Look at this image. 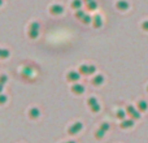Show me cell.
Returning a JSON list of instances; mask_svg holds the SVG:
<instances>
[{
  "instance_id": "29",
  "label": "cell",
  "mask_w": 148,
  "mask_h": 143,
  "mask_svg": "<svg viewBox=\"0 0 148 143\" xmlns=\"http://www.w3.org/2000/svg\"><path fill=\"white\" fill-rule=\"evenodd\" d=\"M3 4V0H0V5H1Z\"/></svg>"
},
{
  "instance_id": "22",
  "label": "cell",
  "mask_w": 148,
  "mask_h": 143,
  "mask_svg": "<svg viewBox=\"0 0 148 143\" xmlns=\"http://www.w3.org/2000/svg\"><path fill=\"white\" fill-rule=\"evenodd\" d=\"M109 128H110V126H109V124H108V122H103L101 125H100V129H101L103 131H108V130H109Z\"/></svg>"
},
{
  "instance_id": "17",
  "label": "cell",
  "mask_w": 148,
  "mask_h": 143,
  "mask_svg": "<svg viewBox=\"0 0 148 143\" xmlns=\"http://www.w3.org/2000/svg\"><path fill=\"white\" fill-rule=\"evenodd\" d=\"M97 8V3L95 1V0H92V1L87 3V9L88 10H95Z\"/></svg>"
},
{
  "instance_id": "13",
  "label": "cell",
  "mask_w": 148,
  "mask_h": 143,
  "mask_svg": "<svg viewBox=\"0 0 148 143\" xmlns=\"http://www.w3.org/2000/svg\"><path fill=\"white\" fill-rule=\"evenodd\" d=\"M147 107H148V104H147L146 100H139L138 102V111L139 112H144V111H147Z\"/></svg>"
},
{
  "instance_id": "21",
  "label": "cell",
  "mask_w": 148,
  "mask_h": 143,
  "mask_svg": "<svg viewBox=\"0 0 148 143\" xmlns=\"http://www.w3.org/2000/svg\"><path fill=\"white\" fill-rule=\"evenodd\" d=\"M75 17H77V18H79V20H82V18L84 17V12H83L82 9H78V10L75 12Z\"/></svg>"
},
{
  "instance_id": "27",
  "label": "cell",
  "mask_w": 148,
  "mask_h": 143,
  "mask_svg": "<svg viewBox=\"0 0 148 143\" xmlns=\"http://www.w3.org/2000/svg\"><path fill=\"white\" fill-rule=\"evenodd\" d=\"M65 143H75L74 141H70V142H65Z\"/></svg>"
},
{
  "instance_id": "18",
  "label": "cell",
  "mask_w": 148,
  "mask_h": 143,
  "mask_svg": "<svg viewBox=\"0 0 148 143\" xmlns=\"http://www.w3.org/2000/svg\"><path fill=\"white\" fill-rule=\"evenodd\" d=\"M81 21H82V22L84 23V25H88V23H90V22H91V21H92V17H91V16H88V14H84V17L82 18Z\"/></svg>"
},
{
  "instance_id": "7",
  "label": "cell",
  "mask_w": 148,
  "mask_h": 143,
  "mask_svg": "<svg viewBox=\"0 0 148 143\" xmlns=\"http://www.w3.org/2000/svg\"><path fill=\"white\" fill-rule=\"evenodd\" d=\"M79 78H81V74H79V72L72 70V72H69V73L66 74V79L69 82H77Z\"/></svg>"
},
{
  "instance_id": "1",
  "label": "cell",
  "mask_w": 148,
  "mask_h": 143,
  "mask_svg": "<svg viewBox=\"0 0 148 143\" xmlns=\"http://www.w3.org/2000/svg\"><path fill=\"white\" fill-rule=\"evenodd\" d=\"M29 28H30L29 29V36L31 39H36L39 35V28H40V25L38 22H31Z\"/></svg>"
},
{
  "instance_id": "6",
  "label": "cell",
  "mask_w": 148,
  "mask_h": 143,
  "mask_svg": "<svg viewBox=\"0 0 148 143\" xmlns=\"http://www.w3.org/2000/svg\"><path fill=\"white\" fill-rule=\"evenodd\" d=\"M82 128H83L82 122H75V124H73V125L70 126L69 129H68V133H69L70 135H74V134H77L78 131H81Z\"/></svg>"
},
{
  "instance_id": "20",
  "label": "cell",
  "mask_w": 148,
  "mask_h": 143,
  "mask_svg": "<svg viewBox=\"0 0 148 143\" xmlns=\"http://www.w3.org/2000/svg\"><path fill=\"white\" fill-rule=\"evenodd\" d=\"M104 134H105V131H103L101 129H99V130L95 133V138H96V139H101L103 137H104Z\"/></svg>"
},
{
  "instance_id": "5",
  "label": "cell",
  "mask_w": 148,
  "mask_h": 143,
  "mask_svg": "<svg viewBox=\"0 0 148 143\" xmlns=\"http://www.w3.org/2000/svg\"><path fill=\"white\" fill-rule=\"evenodd\" d=\"M49 12H51V14H53V16H59L64 12V7L60 4H53V5H51V8H49Z\"/></svg>"
},
{
  "instance_id": "30",
  "label": "cell",
  "mask_w": 148,
  "mask_h": 143,
  "mask_svg": "<svg viewBox=\"0 0 148 143\" xmlns=\"http://www.w3.org/2000/svg\"><path fill=\"white\" fill-rule=\"evenodd\" d=\"M147 91H148V86H147Z\"/></svg>"
},
{
  "instance_id": "16",
  "label": "cell",
  "mask_w": 148,
  "mask_h": 143,
  "mask_svg": "<svg viewBox=\"0 0 148 143\" xmlns=\"http://www.w3.org/2000/svg\"><path fill=\"white\" fill-rule=\"evenodd\" d=\"M82 7V0H73L72 1V8H74V9H81Z\"/></svg>"
},
{
  "instance_id": "25",
  "label": "cell",
  "mask_w": 148,
  "mask_h": 143,
  "mask_svg": "<svg viewBox=\"0 0 148 143\" xmlns=\"http://www.w3.org/2000/svg\"><path fill=\"white\" fill-rule=\"evenodd\" d=\"M142 29H143V30H146V31H148V21H144V22L142 23Z\"/></svg>"
},
{
  "instance_id": "12",
  "label": "cell",
  "mask_w": 148,
  "mask_h": 143,
  "mask_svg": "<svg viewBox=\"0 0 148 143\" xmlns=\"http://www.w3.org/2000/svg\"><path fill=\"white\" fill-rule=\"evenodd\" d=\"M120 126H121V129L131 128V126H134V120H123V121H121Z\"/></svg>"
},
{
  "instance_id": "3",
  "label": "cell",
  "mask_w": 148,
  "mask_h": 143,
  "mask_svg": "<svg viewBox=\"0 0 148 143\" xmlns=\"http://www.w3.org/2000/svg\"><path fill=\"white\" fill-rule=\"evenodd\" d=\"M95 72H96V68L94 65H81L79 67V74H83V76H90Z\"/></svg>"
},
{
  "instance_id": "19",
  "label": "cell",
  "mask_w": 148,
  "mask_h": 143,
  "mask_svg": "<svg viewBox=\"0 0 148 143\" xmlns=\"http://www.w3.org/2000/svg\"><path fill=\"white\" fill-rule=\"evenodd\" d=\"M125 115H126V112H125V111H122V109H118L117 111V115H116V116H117V118H120V120H125Z\"/></svg>"
},
{
  "instance_id": "11",
  "label": "cell",
  "mask_w": 148,
  "mask_h": 143,
  "mask_svg": "<svg viewBox=\"0 0 148 143\" xmlns=\"http://www.w3.org/2000/svg\"><path fill=\"white\" fill-rule=\"evenodd\" d=\"M39 115H40V111H39L38 108H31V109L29 111V117L33 118V120L38 118V117H39Z\"/></svg>"
},
{
  "instance_id": "28",
  "label": "cell",
  "mask_w": 148,
  "mask_h": 143,
  "mask_svg": "<svg viewBox=\"0 0 148 143\" xmlns=\"http://www.w3.org/2000/svg\"><path fill=\"white\" fill-rule=\"evenodd\" d=\"M84 1H86V3H90V1H92V0H84Z\"/></svg>"
},
{
  "instance_id": "24",
  "label": "cell",
  "mask_w": 148,
  "mask_h": 143,
  "mask_svg": "<svg viewBox=\"0 0 148 143\" xmlns=\"http://www.w3.org/2000/svg\"><path fill=\"white\" fill-rule=\"evenodd\" d=\"M5 102H7V96L0 94V104H5Z\"/></svg>"
},
{
  "instance_id": "23",
  "label": "cell",
  "mask_w": 148,
  "mask_h": 143,
  "mask_svg": "<svg viewBox=\"0 0 148 143\" xmlns=\"http://www.w3.org/2000/svg\"><path fill=\"white\" fill-rule=\"evenodd\" d=\"M7 81H8V77L5 76V74H1V76H0V85H3V86H4V83Z\"/></svg>"
},
{
  "instance_id": "2",
  "label": "cell",
  "mask_w": 148,
  "mask_h": 143,
  "mask_svg": "<svg viewBox=\"0 0 148 143\" xmlns=\"http://www.w3.org/2000/svg\"><path fill=\"white\" fill-rule=\"evenodd\" d=\"M87 104H88V107L91 108V111L94 113H97V112H100V105H99V103H97V99L96 98H88L87 99Z\"/></svg>"
},
{
  "instance_id": "9",
  "label": "cell",
  "mask_w": 148,
  "mask_h": 143,
  "mask_svg": "<svg viewBox=\"0 0 148 143\" xmlns=\"http://www.w3.org/2000/svg\"><path fill=\"white\" fill-rule=\"evenodd\" d=\"M92 25H94V28H96V29L101 28V25H103L101 17H100V16H94V17H92Z\"/></svg>"
},
{
  "instance_id": "4",
  "label": "cell",
  "mask_w": 148,
  "mask_h": 143,
  "mask_svg": "<svg viewBox=\"0 0 148 143\" xmlns=\"http://www.w3.org/2000/svg\"><path fill=\"white\" fill-rule=\"evenodd\" d=\"M126 112L131 116V120H138V118H140V112L136 111L133 105H127V107H126Z\"/></svg>"
},
{
  "instance_id": "26",
  "label": "cell",
  "mask_w": 148,
  "mask_h": 143,
  "mask_svg": "<svg viewBox=\"0 0 148 143\" xmlns=\"http://www.w3.org/2000/svg\"><path fill=\"white\" fill-rule=\"evenodd\" d=\"M1 91H3V85H0V94H1Z\"/></svg>"
},
{
  "instance_id": "10",
  "label": "cell",
  "mask_w": 148,
  "mask_h": 143,
  "mask_svg": "<svg viewBox=\"0 0 148 143\" xmlns=\"http://www.w3.org/2000/svg\"><path fill=\"white\" fill-rule=\"evenodd\" d=\"M116 7L121 10H126L129 8V3L126 1V0H118V1L116 3Z\"/></svg>"
},
{
  "instance_id": "14",
  "label": "cell",
  "mask_w": 148,
  "mask_h": 143,
  "mask_svg": "<svg viewBox=\"0 0 148 143\" xmlns=\"http://www.w3.org/2000/svg\"><path fill=\"white\" fill-rule=\"evenodd\" d=\"M103 82H104V77L100 76V74L92 78V85H95V86H99V85H101Z\"/></svg>"
},
{
  "instance_id": "15",
  "label": "cell",
  "mask_w": 148,
  "mask_h": 143,
  "mask_svg": "<svg viewBox=\"0 0 148 143\" xmlns=\"http://www.w3.org/2000/svg\"><path fill=\"white\" fill-rule=\"evenodd\" d=\"M9 51L8 50H5V48H0V59L1 60H4V59H7V57H9Z\"/></svg>"
},
{
  "instance_id": "8",
  "label": "cell",
  "mask_w": 148,
  "mask_h": 143,
  "mask_svg": "<svg viewBox=\"0 0 148 143\" xmlns=\"http://www.w3.org/2000/svg\"><path fill=\"white\" fill-rule=\"evenodd\" d=\"M70 90H72V92H74V94H77V95H81V94H83L84 92V87L82 86V85H79V83L73 85Z\"/></svg>"
}]
</instances>
